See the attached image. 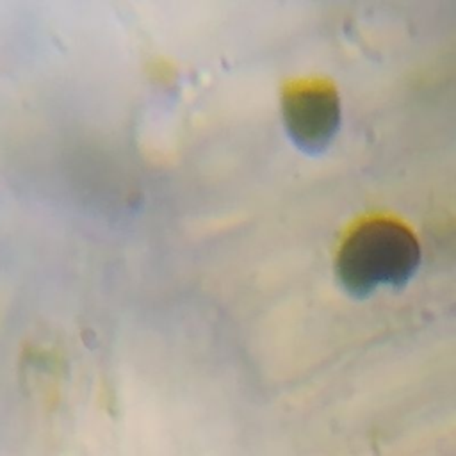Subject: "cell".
Here are the masks:
<instances>
[{
	"label": "cell",
	"mask_w": 456,
	"mask_h": 456,
	"mask_svg": "<svg viewBox=\"0 0 456 456\" xmlns=\"http://www.w3.org/2000/svg\"><path fill=\"white\" fill-rule=\"evenodd\" d=\"M422 258L417 235L394 217H367L342 239L335 255V276L354 299L379 289L399 290L410 283Z\"/></svg>",
	"instance_id": "1"
},
{
	"label": "cell",
	"mask_w": 456,
	"mask_h": 456,
	"mask_svg": "<svg viewBox=\"0 0 456 456\" xmlns=\"http://www.w3.org/2000/svg\"><path fill=\"white\" fill-rule=\"evenodd\" d=\"M280 109L287 137L306 155L328 150L342 125L340 94L326 78H297L285 84Z\"/></svg>",
	"instance_id": "2"
}]
</instances>
